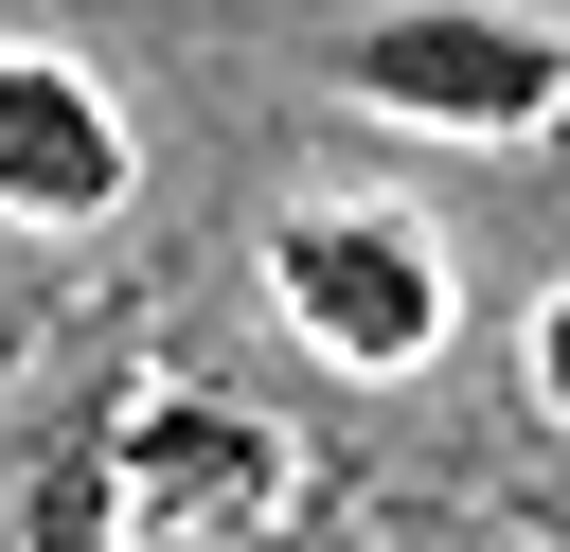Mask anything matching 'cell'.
<instances>
[{"label": "cell", "mask_w": 570, "mask_h": 552, "mask_svg": "<svg viewBox=\"0 0 570 552\" xmlns=\"http://www.w3.org/2000/svg\"><path fill=\"white\" fill-rule=\"evenodd\" d=\"M125 107L71 71V53H36V36H0V214L18 231H107L125 214Z\"/></svg>", "instance_id": "obj_3"}, {"label": "cell", "mask_w": 570, "mask_h": 552, "mask_svg": "<svg viewBox=\"0 0 570 552\" xmlns=\"http://www.w3.org/2000/svg\"><path fill=\"white\" fill-rule=\"evenodd\" d=\"M18 356H36V267H0V392H18Z\"/></svg>", "instance_id": "obj_6"}, {"label": "cell", "mask_w": 570, "mask_h": 552, "mask_svg": "<svg viewBox=\"0 0 570 552\" xmlns=\"http://www.w3.org/2000/svg\"><path fill=\"white\" fill-rule=\"evenodd\" d=\"M338 89L392 107V125H445V142H517V125L570 107V53L534 18H499V0H410V18H374L338 53Z\"/></svg>", "instance_id": "obj_1"}, {"label": "cell", "mask_w": 570, "mask_h": 552, "mask_svg": "<svg viewBox=\"0 0 570 552\" xmlns=\"http://www.w3.org/2000/svg\"><path fill=\"white\" fill-rule=\"evenodd\" d=\"M267 285H285V321H303L338 374L445 356V249H428L410 214H285V231H267Z\"/></svg>", "instance_id": "obj_2"}, {"label": "cell", "mask_w": 570, "mask_h": 552, "mask_svg": "<svg viewBox=\"0 0 570 552\" xmlns=\"http://www.w3.org/2000/svg\"><path fill=\"white\" fill-rule=\"evenodd\" d=\"M534 392H552V410H570V285H552V303H534Z\"/></svg>", "instance_id": "obj_5"}, {"label": "cell", "mask_w": 570, "mask_h": 552, "mask_svg": "<svg viewBox=\"0 0 570 552\" xmlns=\"http://www.w3.org/2000/svg\"><path fill=\"white\" fill-rule=\"evenodd\" d=\"M285 481V445L249 410H196V392H125V499L178 534V516H249Z\"/></svg>", "instance_id": "obj_4"}]
</instances>
